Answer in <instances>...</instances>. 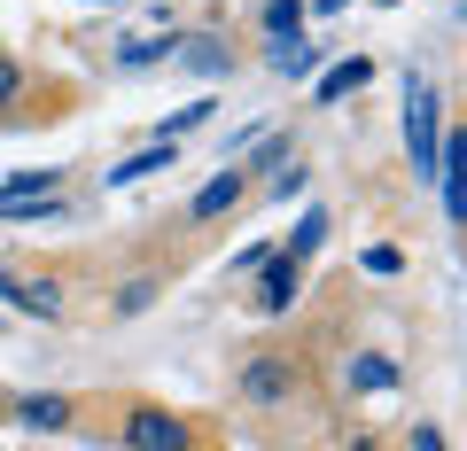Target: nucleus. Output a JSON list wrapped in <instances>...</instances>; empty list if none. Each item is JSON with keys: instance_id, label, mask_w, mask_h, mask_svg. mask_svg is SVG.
Returning <instances> with one entry per match:
<instances>
[{"instance_id": "17", "label": "nucleus", "mask_w": 467, "mask_h": 451, "mask_svg": "<svg viewBox=\"0 0 467 451\" xmlns=\"http://www.w3.org/2000/svg\"><path fill=\"white\" fill-rule=\"evenodd\" d=\"M16 86H24V78H16V63H8V55H0V109H8V101H16Z\"/></svg>"}, {"instance_id": "12", "label": "nucleus", "mask_w": 467, "mask_h": 451, "mask_svg": "<svg viewBox=\"0 0 467 451\" xmlns=\"http://www.w3.org/2000/svg\"><path fill=\"white\" fill-rule=\"evenodd\" d=\"M63 420H70V405H63V397H32V405H24V428H39V436L63 428Z\"/></svg>"}, {"instance_id": "3", "label": "nucleus", "mask_w": 467, "mask_h": 451, "mask_svg": "<svg viewBox=\"0 0 467 451\" xmlns=\"http://www.w3.org/2000/svg\"><path fill=\"white\" fill-rule=\"evenodd\" d=\"M296 265L304 257H265V281H257V303H265V312H288V303H296Z\"/></svg>"}, {"instance_id": "13", "label": "nucleus", "mask_w": 467, "mask_h": 451, "mask_svg": "<svg viewBox=\"0 0 467 451\" xmlns=\"http://www.w3.org/2000/svg\"><path fill=\"white\" fill-rule=\"evenodd\" d=\"M265 32L281 39V32H304V0H273L265 8Z\"/></svg>"}, {"instance_id": "5", "label": "nucleus", "mask_w": 467, "mask_h": 451, "mask_svg": "<svg viewBox=\"0 0 467 451\" xmlns=\"http://www.w3.org/2000/svg\"><path fill=\"white\" fill-rule=\"evenodd\" d=\"M367 78H374V63H367V55H350V63H335L327 78H319V101H343V94H358Z\"/></svg>"}, {"instance_id": "1", "label": "nucleus", "mask_w": 467, "mask_h": 451, "mask_svg": "<svg viewBox=\"0 0 467 451\" xmlns=\"http://www.w3.org/2000/svg\"><path fill=\"white\" fill-rule=\"evenodd\" d=\"M405 149H413L420 179H436V94L420 78H405Z\"/></svg>"}, {"instance_id": "2", "label": "nucleus", "mask_w": 467, "mask_h": 451, "mask_svg": "<svg viewBox=\"0 0 467 451\" xmlns=\"http://www.w3.org/2000/svg\"><path fill=\"white\" fill-rule=\"evenodd\" d=\"M125 444H133V451H180V444H187V428H180L171 413H156V405H149V413L125 420Z\"/></svg>"}, {"instance_id": "18", "label": "nucleus", "mask_w": 467, "mask_h": 451, "mask_svg": "<svg viewBox=\"0 0 467 451\" xmlns=\"http://www.w3.org/2000/svg\"><path fill=\"white\" fill-rule=\"evenodd\" d=\"M374 8H398V0H374Z\"/></svg>"}, {"instance_id": "6", "label": "nucleus", "mask_w": 467, "mask_h": 451, "mask_svg": "<svg viewBox=\"0 0 467 451\" xmlns=\"http://www.w3.org/2000/svg\"><path fill=\"white\" fill-rule=\"evenodd\" d=\"M0 296L16 303V312H32V319H55V288H47V281L24 288V281H8V272H0Z\"/></svg>"}, {"instance_id": "15", "label": "nucleus", "mask_w": 467, "mask_h": 451, "mask_svg": "<svg viewBox=\"0 0 467 451\" xmlns=\"http://www.w3.org/2000/svg\"><path fill=\"white\" fill-rule=\"evenodd\" d=\"M319 234H327V218H319V210H304V226H296V250H288V257H312V250H319Z\"/></svg>"}, {"instance_id": "16", "label": "nucleus", "mask_w": 467, "mask_h": 451, "mask_svg": "<svg viewBox=\"0 0 467 451\" xmlns=\"http://www.w3.org/2000/svg\"><path fill=\"white\" fill-rule=\"evenodd\" d=\"M156 55H171V39H133V47H125V63L140 70V63H156Z\"/></svg>"}, {"instance_id": "8", "label": "nucleus", "mask_w": 467, "mask_h": 451, "mask_svg": "<svg viewBox=\"0 0 467 451\" xmlns=\"http://www.w3.org/2000/svg\"><path fill=\"white\" fill-rule=\"evenodd\" d=\"M180 55H187V63H195V70H202V78H218V70L234 63V55H226V39H211V32H195V39H180Z\"/></svg>"}, {"instance_id": "11", "label": "nucleus", "mask_w": 467, "mask_h": 451, "mask_svg": "<svg viewBox=\"0 0 467 451\" xmlns=\"http://www.w3.org/2000/svg\"><path fill=\"white\" fill-rule=\"evenodd\" d=\"M350 389H398V366L389 358H358L350 366Z\"/></svg>"}, {"instance_id": "7", "label": "nucleus", "mask_w": 467, "mask_h": 451, "mask_svg": "<svg viewBox=\"0 0 467 451\" xmlns=\"http://www.w3.org/2000/svg\"><path fill=\"white\" fill-rule=\"evenodd\" d=\"M319 63V47L304 32H281V47H273V70H281V78H304V70Z\"/></svg>"}, {"instance_id": "14", "label": "nucleus", "mask_w": 467, "mask_h": 451, "mask_svg": "<svg viewBox=\"0 0 467 451\" xmlns=\"http://www.w3.org/2000/svg\"><path fill=\"white\" fill-rule=\"evenodd\" d=\"M8 195H55V171H8Z\"/></svg>"}, {"instance_id": "4", "label": "nucleus", "mask_w": 467, "mask_h": 451, "mask_svg": "<svg viewBox=\"0 0 467 451\" xmlns=\"http://www.w3.org/2000/svg\"><path fill=\"white\" fill-rule=\"evenodd\" d=\"M149 171H171V140H156V149H140V156H125V164H109V187H133V179H149Z\"/></svg>"}, {"instance_id": "9", "label": "nucleus", "mask_w": 467, "mask_h": 451, "mask_svg": "<svg viewBox=\"0 0 467 451\" xmlns=\"http://www.w3.org/2000/svg\"><path fill=\"white\" fill-rule=\"evenodd\" d=\"M234 202H242V171H218V179L195 195V218H218V210H234Z\"/></svg>"}, {"instance_id": "10", "label": "nucleus", "mask_w": 467, "mask_h": 451, "mask_svg": "<svg viewBox=\"0 0 467 451\" xmlns=\"http://www.w3.org/2000/svg\"><path fill=\"white\" fill-rule=\"evenodd\" d=\"M242 389H250V397H281V389H288V366H281V358H257V366L242 374Z\"/></svg>"}]
</instances>
